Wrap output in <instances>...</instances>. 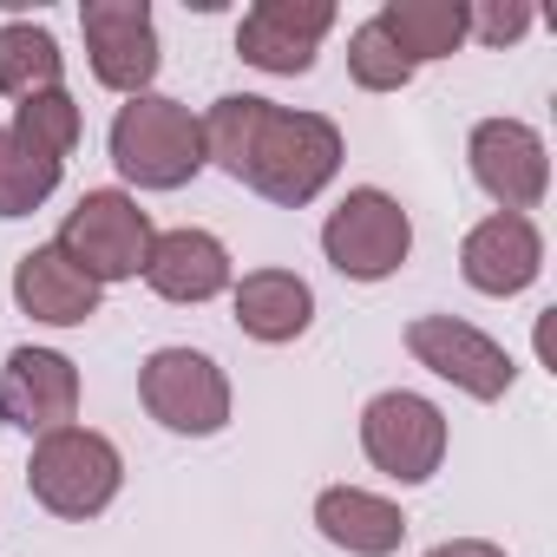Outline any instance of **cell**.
<instances>
[{"label": "cell", "instance_id": "d6986e66", "mask_svg": "<svg viewBox=\"0 0 557 557\" xmlns=\"http://www.w3.org/2000/svg\"><path fill=\"white\" fill-rule=\"evenodd\" d=\"M60 79H66V53L47 27H34V21L0 27V92L34 99V92H60Z\"/></svg>", "mask_w": 557, "mask_h": 557}, {"label": "cell", "instance_id": "4fadbf2b", "mask_svg": "<svg viewBox=\"0 0 557 557\" xmlns=\"http://www.w3.org/2000/svg\"><path fill=\"white\" fill-rule=\"evenodd\" d=\"M537 269H544V236H537L531 216L492 210L459 243V275H466L479 296H524L537 283Z\"/></svg>", "mask_w": 557, "mask_h": 557}, {"label": "cell", "instance_id": "44dd1931", "mask_svg": "<svg viewBox=\"0 0 557 557\" xmlns=\"http://www.w3.org/2000/svg\"><path fill=\"white\" fill-rule=\"evenodd\" d=\"M21 145H34V151H47V158H60L66 164V151L79 145V106H73V92L60 86V92H34V99H21L14 106V125H8Z\"/></svg>", "mask_w": 557, "mask_h": 557}, {"label": "cell", "instance_id": "9a60e30c", "mask_svg": "<svg viewBox=\"0 0 557 557\" xmlns=\"http://www.w3.org/2000/svg\"><path fill=\"white\" fill-rule=\"evenodd\" d=\"M145 283H151V296L197 309V302H216L236 275H230V249H223L210 230H190V223H184V230H164V236L151 243Z\"/></svg>", "mask_w": 557, "mask_h": 557}, {"label": "cell", "instance_id": "6da1fadb", "mask_svg": "<svg viewBox=\"0 0 557 557\" xmlns=\"http://www.w3.org/2000/svg\"><path fill=\"white\" fill-rule=\"evenodd\" d=\"M203 164L249 184L256 197L302 210L342 171V132L322 112H289L256 92H223L203 112Z\"/></svg>", "mask_w": 557, "mask_h": 557}, {"label": "cell", "instance_id": "277c9868", "mask_svg": "<svg viewBox=\"0 0 557 557\" xmlns=\"http://www.w3.org/2000/svg\"><path fill=\"white\" fill-rule=\"evenodd\" d=\"M53 243L106 289V283H132V275H145L158 230H151V210H138L132 190H86L66 210Z\"/></svg>", "mask_w": 557, "mask_h": 557}, {"label": "cell", "instance_id": "5bb4252c", "mask_svg": "<svg viewBox=\"0 0 557 557\" xmlns=\"http://www.w3.org/2000/svg\"><path fill=\"white\" fill-rule=\"evenodd\" d=\"M14 302H21V315H34L47 329H79L99 315V283L60 243H40L14 262Z\"/></svg>", "mask_w": 557, "mask_h": 557}, {"label": "cell", "instance_id": "52a82bcc", "mask_svg": "<svg viewBox=\"0 0 557 557\" xmlns=\"http://www.w3.org/2000/svg\"><path fill=\"white\" fill-rule=\"evenodd\" d=\"M138 400L158 426H171L184 440H210L230 426V381L197 348H158L138 368Z\"/></svg>", "mask_w": 557, "mask_h": 557}, {"label": "cell", "instance_id": "9c48e42d", "mask_svg": "<svg viewBox=\"0 0 557 557\" xmlns=\"http://www.w3.org/2000/svg\"><path fill=\"white\" fill-rule=\"evenodd\" d=\"M466 164H472V184L498 210H511V216L537 210L544 190H550V151H544V138L524 119H485V125H472Z\"/></svg>", "mask_w": 557, "mask_h": 557}, {"label": "cell", "instance_id": "7a4b0ae2", "mask_svg": "<svg viewBox=\"0 0 557 557\" xmlns=\"http://www.w3.org/2000/svg\"><path fill=\"white\" fill-rule=\"evenodd\" d=\"M112 164L138 190H184L203 171V119L184 99L138 92L112 119Z\"/></svg>", "mask_w": 557, "mask_h": 557}, {"label": "cell", "instance_id": "5b68a950", "mask_svg": "<svg viewBox=\"0 0 557 557\" xmlns=\"http://www.w3.org/2000/svg\"><path fill=\"white\" fill-rule=\"evenodd\" d=\"M407 249H413V216L400 210V197H387L374 184L348 190L322 223V256L348 275V283H387V275L407 262Z\"/></svg>", "mask_w": 557, "mask_h": 557}, {"label": "cell", "instance_id": "7402d4cb", "mask_svg": "<svg viewBox=\"0 0 557 557\" xmlns=\"http://www.w3.org/2000/svg\"><path fill=\"white\" fill-rule=\"evenodd\" d=\"M348 73H355L361 92H400V86L413 79V66L394 53V40H387L374 21H361V27L348 34Z\"/></svg>", "mask_w": 557, "mask_h": 557}, {"label": "cell", "instance_id": "cb8c5ba5", "mask_svg": "<svg viewBox=\"0 0 557 557\" xmlns=\"http://www.w3.org/2000/svg\"><path fill=\"white\" fill-rule=\"evenodd\" d=\"M426 557H505V544H492V537H446Z\"/></svg>", "mask_w": 557, "mask_h": 557}, {"label": "cell", "instance_id": "2e32d148", "mask_svg": "<svg viewBox=\"0 0 557 557\" xmlns=\"http://www.w3.org/2000/svg\"><path fill=\"white\" fill-rule=\"evenodd\" d=\"M315 322V289L296 269H249L236 283V329L262 348H283L296 335H309Z\"/></svg>", "mask_w": 557, "mask_h": 557}, {"label": "cell", "instance_id": "3957f363", "mask_svg": "<svg viewBox=\"0 0 557 557\" xmlns=\"http://www.w3.org/2000/svg\"><path fill=\"white\" fill-rule=\"evenodd\" d=\"M125 485V459L106 433L92 426H53L34 440V459H27V492L53 511V518H99Z\"/></svg>", "mask_w": 557, "mask_h": 557}, {"label": "cell", "instance_id": "30bf717a", "mask_svg": "<svg viewBox=\"0 0 557 557\" xmlns=\"http://www.w3.org/2000/svg\"><path fill=\"white\" fill-rule=\"evenodd\" d=\"M407 355H413L426 374H440V381H453L459 394H472V400H505L511 381H518L511 355H505L485 329H472V322H459V315H420V322H407Z\"/></svg>", "mask_w": 557, "mask_h": 557}, {"label": "cell", "instance_id": "ffe728a7", "mask_svg": "<svg viewBox=\"0 0 557 557\" xmlns=\"http://www.w3.org/2000/svg\"><path fill=\"white\" fill-rule=\"evenodd\" d=\"M60 158L21 145L8 125H0V216H34L53 190H60Z\"/></svg>", "mask_w": 557, "mask_h": 557}, {"label": "cell", "instance_id": "e0dca14e", "mask_svg": "<svg viewBox=\"0 0 557 557\" xmlns=\"http://www.w3.org/2000/svg\"><path fill=\"white\" fill-rule=\"evenodd\" d=\"M315 531H322L335 550H348V557H394V550L407 544L400 505H387V498H374V492H361V485H329V492L315 498Z\"/></svg>", "mask_w": 557, "mask_h": 557}, {"label": "cell", "instance_id": "603a6c76", "mask_svg": "<svg viewBox=\"0 0 557 557\" xmlns=\"http://www.w3.org/2000/svg\"><path fill=\"white\" fill-rule=\"evenodd\" d=\"M524 27H531V8H518V0H492V8L472 14V34L485 47H511V40H524Z\"/></svg>", "mask_w": 557, "mask_h": 557}, {"label": "cell", "instance_id": "8fae6325", "mask_svg": "<svg viewBox=\"0 0 557 557\" xmlns=\"http://www.w3.org/2000/svg\"><path fill=\"white\" fill-rule=\"evenodd\" d=\"M329 27H335L329 0H256L243 14V27H236V53L256 73L296 79V73L315 66V47L329 40Z\"/></svg>", "mask_w": 557, "mask_h": 557}, {"label": "cell", "instance_id": "ac0fdd59", "mask_svg": "<svg viewBox=\"0 0 557 557\" xmlns=\"http://www.w3.org/2000/svg\"><path fill=\"white\" fill-rule=\"evenodd\" d=\"M374 27L394 40V53L407 66H426V60H453L472 34V8L466 0H381Z\"/></svg>", "mask_w": 557, "mask_h": 557}, {"label": "cell", "instance_id": "ba28073f", "mask_svg": "<svg viewBox=\"0 0 557 557\" xmlns=\"http://www.w3.org/2000/svg\"><path fill=\"white\" fill-rule=\"evenodd\" d=\"M79 27H86V60H92V79L106 92H151L164 53H158V21L145 0H86L79 8Z\"/></svg>", "mask_w": 557, "mask_h": 557}, {"label": "cell", "instance_id": "7c38bea8", "mask_svg": "<svg viewBox=\"0 0 557 557\" xmlns=\"http://www.w3.org/2000/svg\"><path fill=\"white\" fill-rule=\"evenodd\" d=\"M79 413V368L60 348H14L0 368V426L53 433Z\"/></svg>", "mask_w": 557, "mask_h": 557}, {"label": "cell", "instance_id": "8992f818", "mask_svg": "<svg viewBox=\"0 0 557 557\" xmlns=\"http://www.w3.org/2000/svg\"><path fill=\"white\" fill-rule=\"evenodd\" d=\"M361 453L394 485H426L446 459V413L413 387H387L361 407Z\"/></svg>", "mask_w": 557, "mask_h": 557}]
</instances>
